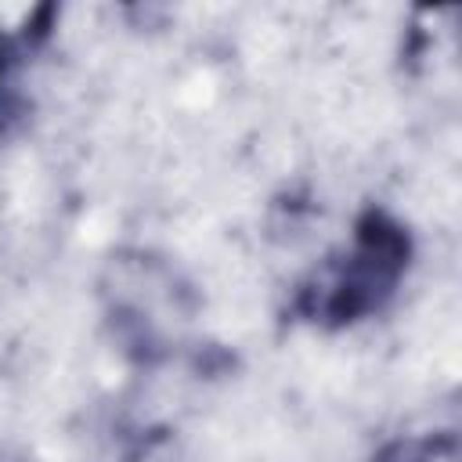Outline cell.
Here are the masks:
<instances>
[{"mask_svg":"<svg viewBox=\"0 0 462 462\" xmlns=\"http://www.w3.org/2000/svg\"><path fill=\"white\" fill-rule=\"evenodd\" d=\"M408 235L386 213L357 220L350 245L303 289L300 310L321 325H350L386 303L408 267Z\"/></svg>","mask_w":462,"mask_h":462,"instance_id":"6da1fadb","label":"cell"},{"mask_svg":"<svg viewBox=\"0 0 462 462\" xmlns=\"http://www.w3.org/2000/svg\"><path fill=\"white\" fill-rule=\"evenodd\" d=\"M18 65H22V51L18 40L0 32V119L11 112L14 101V79H18Z\"/></svg>","mask_w":462,"mask_h":462,"instance_id":"7a4b0ae2","label":"cell"},{"mask_svg":"<svg viewBox=\"0 0 462 462\" xmlns=\"http://www.w3.org/2000/svg\"><path fill=\"white\" fill-rule=\"evenodd\" d=\"M397 462H426V458H415V455H404V458H397Z\"/></svg>","mask_w":462,"mask_h":462,"instance_id":"3957f363","label":"cell"}]
</instances>
